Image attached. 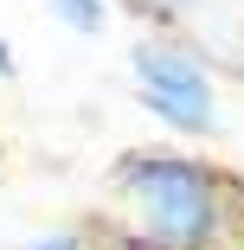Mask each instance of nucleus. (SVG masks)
Returning <instances> with one entry per match:
<instances>
[{
    "instance_id": "obj_1",
    "label": "nucleus",
    "mask_w": 244,
    "mask_h": 250,
    "mask_svg": "<svg viewBox=\"0 0 244 250\" xmlns=\"http://www.w3.org/2000/svg\"><path fill=\"white\" fill-rule=\"evenodd\" d=\"M110 186L122 199V231L110 250H238L231 231V192L238 180L193 161V154H161V147H135L110 167ZM244 212V206H238Z\"/></svg>"
},
{
    "instance_id": "obj_6",
    "label": "nucleus",
    "mask_w": 244,
    "mask_h": 250,
    "mask_svg": "<svg viewBox=\"0 0 244 250\" xmlns=\"http://www.w3.org/2000/svg\"><path fill=\"white\" fill-rule=\"evenodd\" d=\"M0 77H13V52H7V39H0Z\"/></svg>"
},
{
    "instance_id": "obj_2",
    "label": "nucleus",
    "mask_w": 244,
    "mask_h": 250,
    "mask_svg": "<svg viewBox=\"0 0 244 250\" xmlns=\"http://www.w3.org/2000/svg\"><path fill=\"white\" fill-rule=\"evenodd\" d=\"M129 71H135V103L155 122H167L186 141H212L219 135L212 71L200 64V52H193L186 39H141L129 52Z\"/></svg>"
},
{
    "instance_id": "obj_5",
    "label": "nucleus",
    "mask_w": 244,
    "mask_h": 250,
    "mask_svg": "<svg viewBox=\"0 0 244 250\" xmlns=\"http://www.w3.org/2000/svg\"><path fill=\"white\" fill-rule=\"evenodd\" d=\"M20 250H90L84 231H45V237H26Z\"/></svg>"
},
{
    "instance_id": "obj_3",
    "label": "nucleus",
    "mask_w": 244,
    "mask_h": 250,
    "mask_svg": "<svg viewBox=\"0 0 244 250\" xmlns=\"http://www.w3.org/2000/svg\"><path fill=\"white\" fill-rule=\"evenodd\" d=\"M52 13L77 32V39H96L110 26V0H52Z\"/></svg>"
},
{
    "instance_id": "obj_4",
    "label": "nucleus",
    "mask_w": 244,
    "mask_h": 250,
    "mask_svg": "<svg viewBox=\"0 0 244 250\" xmlns=\"http://www.w3.org/2000/svg\"><path fill=\"white\" fill-rule=\"evenodd\" d=\"M129 7H135V13H148V20H167V26H174V20H186V13H200L206 0H129Z\"/></svg>"
},
{
    "instance_id": "obj_7",
    "label": "nucleus",
    "mask_w": 244,
    "mask_h": 250,
    "mask_svg": "<svg viewBox=\"0 0 244 250\" xmlns=\"http://www.w3.org/2000/svg\"><path fill=\"white\" fill-rule=\"evenodd\" d=\"M238 250H244V237H238Z\"/></svg>"
}]
</instances>
